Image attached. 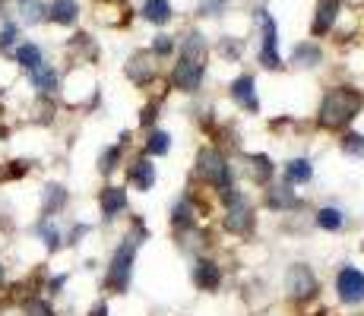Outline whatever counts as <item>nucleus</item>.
Listing matches in <instances>:
<instances>
[{
	"mask_svg": "<svg viewBox=\"0 0 364 316\" xmlns=\"http://www.w3.org/2000/svg\"><path fill=\"white\" fill-rule=\"evenodd\" d=\"M361 104H364V98H361V92H355V89H333V92L323 98V104H320L317 121H320V126H326V130H339V126H346L348 121L358 117Z\"/></svg>",
	"mask_w": 364,
	"mask_h": 316,
	"instance_id": "obj_1",
	"label": "nucleus"
},
{
	"mask_svg": "<svg viewBox=\"0 0 364 316\" xmlns=\"http://www.w3.org/2000/svg\"><path fill=\"white\" fill-rule=\"evenodd\" d=\"M136 247H139V234H127L121 247L114 250V256H111V266H108V278H105V285H108L111 291L121 294V291H127V288H130Z\"/></svg>",
	"mask_w": 364,
	"mask_h": 316,
	"instance_id": "obj_2",
	"label": "nucleus"
},
{
	"mask_svg": "<svg viewBox=\"0 0 364 316\" xmlns=\"http://www.w3.org/2000/svg\"><path fill=\"white\" fill-rule=\"evenodd\" d=\"M197 174L206 180V184H213V187H219V190H228V184H232V174H228L225 158H222L215 149H203L200 152Z\"/></svg>",
	"mask_w": 364,
	"mask_h": 316,
	"instance_id": "obj_3",
	"label": "nucleus"
},
{
	"mask_svg": "<svg viewBox=\"0 0 364 316\" xmlns=\"http://www.w3.org/2000/svg\"><path fill=\"white\" fill-rule=\"evenodd\" d=\"M225 200H228V215H225V228L232 234H247L254 231V209L244 202L241 193H235L232 187L225 190Z\"/></svg>",
	"mask_w": 364,
	"mask_h": 316,
	"instance_id": "obj_4",
	"label": "nucleus"
},
{
	"mask_svg": "<svg viewBox=\"0 0 364 316\" xmlns=\"http://www.w3.org/2000/svg\"><path fill=\"white\" fill-rule=\"evenodd\" d=\"M285 291H289V298H295V300L314 298V294H317V276H314L304 263H295L289 269V276H285Z\"/></svg>",
	"mask_w": 364,
	"mask_h": 316,
	"instance_id": "obj_5",
	"label": "nucleus"
},
{
	"mask_svg": "<svg viewBox=\"0 0 364 316\" xmlns=\"http://www.w3.org/2000/svg\"><path fill=\"white\" fill-rule=\"evenodd\" d=\"M336 291H339L342 304H361L364 300V272L355 266H342L336 276Z\"/></svg>",
	"mask_w": 364,
	"mask_h": 316,
	"instance_id": "obj_6",
	"label": "nucleus"
},
{
	"mask_svg": "<svg viewBox=\"0 0 364 316\" xmlns=\"http://www.w3.org/2000/svg\"><path fill=\"white\" fill-rule=\"evenodd\" d=\"M263 23V51H260V63L266 70H279L282 60H279V41H276V23L269 19V13H260Z\"/></svg>",
	"mask_w": 364,
	"mask_h": 316,
	"instance_id": "obj_7",
	"label": "nucleus"
},
{
	"mask_svg": "<svg viewBox=\"0 0 364 316\" xmlns=\"http://www.w3.org/2000/svg\"><path fill=\"white\" fill-rule=\"evenodd\" d=\"M200 82H203V67H197V63L181 60L171 70V86L178 92H193V89H200Z\"/></svg>",
	"mask_w": 364,
	"mask_h": 316,
	"instance_id": "obj_8",
	"label": "nucleus"
},
{
	"mask_svg": "<svg viewBox=\"0 0 364 316\" xmlns=\"http://www.w3.org/2000/svg\"><path fill=\"white\" fill-rule=\"evenodd\" d=\"M102 215L105 219H117V215L124 212V209H127V190L124 187H105L102 190Z\"/></svg>",
	"mask_w": 364,
	"mask_h": 316,
	"instance_id": "obj_9",
	"label": "nucleus"
},
{
	"mask_svg": "<svg viewBox=\"0 0 364 316\" xmlns=\"http://www.w3.org/2000/svg\"><path fill=\"white\" fill-rule=\"evenodd\" d=\"M232 98L241 104V108H247L250 114H257V111H260V102H257L254 80H250V76H237V80L232 82Z\"/></svg>",
	"mask_w": 364,
	"mask_h": 316,
	"instance_id": "obj_10",
	"label": "nucleus"
},
{
	"mask_svg": "<svg viewBox=\"0 0 364 316\" xmlns=\"http://www.w3.org/2000/svg\"><path fill=\"white\" fill-rule=\"evenodd\" d=\"M193 282H197L200 291H215L222 282V272L215 263H209V259H200V263H193Z\"/></svg>",
	"mask_w": 364,
	"mask_h": 316,
	"instance_id": "obj_11",
	"label": "nucleus"
},
{
	"mask_svg": "<svg viewBox=\"0 0 364 316\" xmlns=\"http://www.w3.org/2000/svg\"><path fill=\"white\" fill-rule=\"evenodd\" d=\"M339 6H342V0H320V4H317V16H314L311 32H314V35L330 32V26L336 23V16H339Z\"/></svg>",
	"mask_w": 364,
	"mask_h": 316,
	"instance_id": "obj_12",
	"label": "nucleus"
},
{
	"mask_svg": "<svg viewBox=\"0 0 364 316\" xmlns=\"http://www.w3.org/2000/svg\"><path fill=\"white\" fill-rule=\"evenodd\" d=\"M152 73H156V67H152V58L149 54H143V51H136L133 58L127 60V76L136 86H146V82L152 80Z\"/></svg>",
	"mask_w": 364,
	"mask_h": 316,
	"instance_id": "obj_13",
	"label": "nucleus"
},
{
	"mask_svg": "<svg viewBox=\"0 0 364 316\" xmlns=\"http://www.w3.org/2000/svg\"><path fill=\"white\" fill-rule=\"evenodd\" d=\"M130 184L136 190H152V184H156V165H152L149 158H136L130 168Z\"/></svg>",
	"mask_w": 364,
	"mask_h": 316,
	"instance_id": "obj_14",
	"label": "nucleus"
},
{
	"mask_svg": "<svg viewBox=\"0 0 364 316\" xmlns=\"http://www.w3.org/2000/svg\"><path fill=\"white\" fill-rule=\"evenodd\" d=\"M48 16L58 26H73L76 16H80V4H76V0H54V4L48 6Z\"/></svg>",
	"mask_w": 364,
	"mask_h": 316,
	"instance_id": "obj_15",
	"label": "nucleus"
},
{
	"mask_svg": "<svg viewBox=\"0 0 364 316\" xmlns=\"http://www.w3.org/2000/svg\"><path fill=\"white\" fill-rule=\"evenodd\" d=\"M244 171H247L250 180L266 184V180L272 178V161H269V156H247L244 158Z\"/></svg>",
	"mask_w": 364,
	"mask_h": 316,
	"instance_id": "obj_16",
	"label": "nucleus"
},
{
	"mask_svg": "<svg viewBox=\"0 0 364 316\" xmlns=\"http://www.w3.org/2000/svg\"><path fill=\"white\" fill-rule=\"evenodd\" d=\"M206 54H209V48H206V41H203V35L200 32L187 35V41H184V60L187 63H197V67H206Z\"/></svg>",
	"mask_w": 364,
	"mask_h": 316,
	"instance_id": "obj_17",
	"label": "nucleus"
},
{
	"mask_svg": "<svg viewBox=\"0 0 364 316\" xmlns=\"http://www.w3.org/2000/svg\"><path fill=\"white\" fill-rule=\"evenodd\" d=\"M64 206H67V190L60 187V184H48V187H45V206H41L45 219H51V215L60 212Z\"/></svg>",
	"mask_w": 364,
	"mask_h": 316,
	"instance_id": "obj_18",
	"label": "nucleus"
},
{
	"mask_svg": "<svg viewBox=\"0 0 364 316\" xmlns=\"http://www.w3.org/2000/svg\"><path fill=\"white\" fill-rule=\"evenodd\" d=\"M143 19H149V23H156V26H165L168 19H171V4H168V0H146Z\"/></svg>",
	"mask_w": 364,
	"mask_h": 316,
	"instance_id": "obj_19",
	"label": "nucleus"
},
{
	"mask_svg": "<svg viewBox=\"0 0 364 316\" xmlns=\"http://www.w3.org/2000/svg\"><path fill=\"white\" fill-rule=\"evenodd\" d=\"M266 206L269 209H295L298 196L291 193L289 187H269V193H266Z\"/></svg>",
	"mask_w": 364,
	"mask_h": 316,
	"instance_id": "obj_20",
	"label": "nucleus"
},
{
	"mask_svg": "<svg viewBox=\"0 0 364 316\" xmlns=\"http://www.w3.org/2000/svg\"><path fill=\"white\" fill-rule=\"evenodd\" d=\"M32 82L38 92H54V89H58V73H54L48 63H41V67L32 70Z\"/></svg>",
	"mask_w": 364,
	"mask_h": 316,
	"instance_id": "obj_21",
	"label": "nucleus"
},
{
	"mask_svg": "<svg viewBox=\"0 0 364 316\" xmlns=\"http://www.w3.org/2000/svg\"><path fill=\"white\" fill-rule=\"evenodd\" d=\"M291 63H295V67H317L320 63V48L317 45H295V51H291Z\"/></svg>",
	"mask_w": 364,
	"mask_h": 316,
	"instance_id": "obj_22",
	"label": "nucleus"
},
{
	"mask_svg": "<svg viewBox=\"0 0 364 316\" xmlns=\"http://www.w3.org/2000/svg\"><path fill=\"white\" fill-rule=\"evenodd\" d=\"M285 180H289V184H307V180H311V161L307 158L289 161V168H285Z\"/></svg>",
	"mask_w": 364,
	"mask_h": 316,
	"instance_id": "obj_23",
	"label": "nucleus"
},
{
	"mask_svg": "<svg viewBox=\"0 0 364 316\" xmlns=\"http://www.w3.org/2000/svg\"><path fill=\"white\" fill-rule=\"evenodd\" d=\"M16 60H19V67H26V70H35V67H41V48L38 45H19L16 48Z\"/></svg>",
	"mask_w": 364,
	"mask_h": 316,
	"instance_id": "obj_24",
	"label": "nucleus"
},
{
	"mask_svg": "<svg viewBox=\"0 0 364 316\" xmlns=\"http://www.w3.org/2000/svg\"><path fill=\"white\" fill-rule=\"evenodd\" d=\"M168 149H171V136L165 130H152L149 139H146V152L149 156H165Z\"/></svg>",
	"mask_w": 364,
	"mask_h": 316,
	"instance_id": "obj_25",
	"label": "nucleus"
},
{
	"mask_svg": "<svg viewBox=\"0 0 364 316\" xmlns=\"http://www.w3.org/2000/svg\"><path fill=\"white\" fill-rule=\"evenodd\" d=\"M35 231L45 237V247H48V250H60V231H58V224H54L51 219H41Z\"/></svg>",
	"mask_w": 364,
	"mask_h": 316,
	"instance_id": "obj_26",
	"label": "nucleus"
},
{
	"mask_svg": "<svg viewBox=\"0 0 364 316\" xmlns=\"http://www.w3.org/2000/svg\"><path fill=\"white\" fill-rule=\"evenodd\" d=\"M342 222H346V219H342L339 209H320V212H317V224L323 231H339Z\"/></svg>",
	"mask_w": 364,
	"mask_h": 316,
	"instance_id": "obj_27",
	"label": "nucleus"
},
{
	"mask_svg": "<svg viewBox=\"0 0 364 316\" xmlns=\"http://www.w3.org/2000/svg\"><path fill=\"white\" fill-rule=\"evenodd\" d=\"M23 313L26 316H54V307L48 304V300H41V298H29L23 304Z\"/></svg>",
	"mask_w": 364,
	"mask_h": 316,
	"instance_id": "obj_28",
	"label": "nucleus"
},
{
	"mask_svg": "<svg viewBox=\"0 0 364 316\" xmlns=\"http://www.w3.org/2000/svg\"><path fill=\"white\" fill-rule=\"evenodd\" d=\"M117 161H121V146H111V149H105L102 152V158H99V171L102 174H111L117 168Z\"/></svg>",
	"mask_w": 364,
	"mask_h": 316,
	"instance_id": "obj_29",
	"label": "nucleus"
},
{
	"mask_svg": "<svg viewBox=\"0 0 364 316\" xmlns=\"http://www.w3.org/2000/svg\"><path fill=\"white\" fill-rule=\"evenodd\" d=\"M342 152H346V156H364L361 133H346V136H342Z\"/></svg>",
	"mask_w": 364,
	"mask_h": 316,
	"instance_id": "obj_30",
	"label": "nucleus"
},
{
	"mask_svg": "<svg viewBox=\"0 0 364 316\" xmlns=\"http://www.w3.org/2000/svg\"><path fill=\"white\" fill-rule=\"evenodd\" d=\"M191 222H193V206L187 200H181L178 206H174V224L181 228V224H191Z\"/></svg>",
	"mask_w": 364,
	"mask_h": 316,
	"instance_id": "obj_31",
	"label": "nucleus"
},
{
	"mask_svg": "<svg viewBox=\"0 0 364 316\" xmlns=\"http://www.w3.org/2000/svg\"><path fill=\"white\" fill-rule=\"evenodd\" d=\"M171 51H174L171 35H156V45H152V54H159V58H168Z\"/></svg>",
	"mask_w": 364,
	"mask_h": 316,
	"instance_id": "obj_32",
	"label": "nucleus"
},
{
	"mask_svg": "<svg viewBox=\"0 0 364 316\" xmlns=\"http://www.w3.org/2000/svg\"><path fill=\"white\" fill-rule=\"evenodd\" d=\"M219 51L225 54L228 60H237V58H241V41H237V38H225V41H222Z\"/></svg>",
	"mask_w": 364,
	"mask_h": 316,
	"instance_id": "obj_33",
	"label": "nucleus"
},
{
	"mask_svg": "<svg viewBox=\"0 0 364 316\" xmlns=\"http://www.w3.org/2000/svg\"><path fill=\"white\" fill-rule=\"evenodd\" d=\"M41 13H45V6L41 4H26V19H29V23H38Z\"/></svg>",
	"mask_w": 364,
	"mask_h": 316,
	"instance_id": "obj_34",
	"label": "nucleus"
},
{
	"mask_svg": "<svg viewBox=\"0 0 364 316\" xmlns=\"http://www.w3.org/2000/svg\"><path fill=\"white\" fill-rule=\"evenodd\" d=\"M13 38H16V26H6V29L0 32V48H10Z\"/></svg>",
	"mask_w": 364,
	"mask_h": 316,
	"instance_id": "obj_35",
	"label": "nucleus"
},
{
	"mask_svg": "<svg viewBox=\"0 0 364 316\" xmlns=\"http://www.w3.org/2000/svg\"><path fill=\"white\" fill-rule=\"evenodd\" d=\"M222 4H225V0H203V13H206V16H213Z\"/></svg>",
	"mask_w": 364,
	"mask_h": 316,
	"instance_id": "obj_36",
	"label": "nucleus"
},
{
	"mask_svg": "<svg viewBox=\"0 0 364 316\" xmlns=\"http://www.w3.org/2000/svg\"><path fill=\"white\" fill-rule=\"evenodd\" d=\"M89 316H108V307H105V304H95L92 310H89Z\"/></svg>",
	"mask_w": 364,
	"mask_h": 316,
	"instance_id": "obj_37",
	"label": "nucleus"
},
{
	"mask_svg": "<svg viewBox=\"0 0 364 316\" xmlns=\"http://www.w3.org/2000/svg\"><path fill=\"white\" fill-rule=\"evenodd\" d=\"M4 282H6V272H4V266H0V288H4Z\"/></svg>",
	"mask_w": 364,
	"mask_h": 316,
	"instance_id": "obj_38",
	"label": "nucleus"
},
{
	"mask_svg": "<svg viewBox=\"0 0 364 316\" xmlns=\"http://www.w3.org/2000/svg\"><path fill=\"white\" fill-rule=\"evenodd\" d=\"M26 4H29V0H26Z\"/></svg>",
	"mask_w": 364,
	"mask_h": 316,
	"instance_id": "obj_39",
	"label": "nucleus"
},
{
	"mask_svg": "<svg viewBox=\"0 0 364 316\" xmlns=\"http://www.w3.org/2000/svg\"><path fill=\"white\" fill-rule=\"evenodd\" d=\"M0 313H4V310H0Z\"/></svg>",
	"mask_w": 364,
	"mask_h": 316,
	"instance_id": "obj_40",
	"label": "nucleus"
}]
</instances>
